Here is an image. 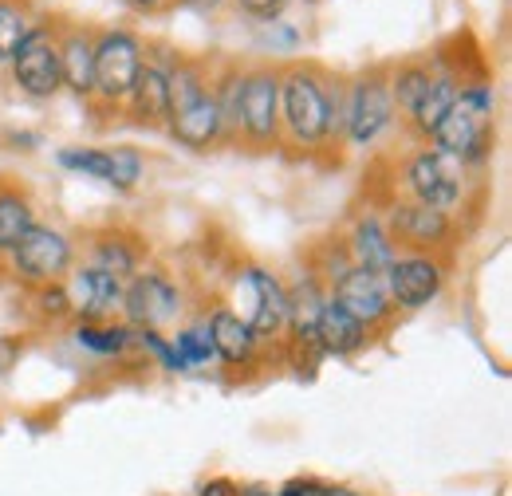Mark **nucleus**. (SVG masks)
<instances>
[{"instance_id": "19", "label": "nucleus", "mask_w": 512, "mask_h": 496, "mask_svg": "<svg viewBox=\"0 0 512 496\" xmlns=\"http://www.w3.org/2000/svg\"><path fill=\"white\" fill-rule=\"evenodd\" d=\"M123 119L142 130H162L170 119V87H166V67L154 48H146V63L130 87V99L123 107Z\"/></svg>"}, {"instance_id": "29", "label": "nucleus", "mask_w": 512, "mask_h": 496, "mask_svg": "<svg viewBox=\"0 0 512 496\" xmlns=\"http://www.w3.org/2000/svg\"><path fill=\"white\" fill-rule=\"evenodd\" d=\"M28 292H32V308H36L40 319H52V323H60V319H75L64 280H60V284H44V288H28Z\"/></svg>"}, {"instance_id": "33", "label": "nucleus", "mask_w": 512, "mask_h": 496, "mask_svg": "<svg viewBox=\"0 0 512 496\" xmlns=\"http://www.w3.org/2000/svg\"><path fill=\"white\" fill-rule=\"evenodd\" d=\"M241 489L233 485V481H225V477H213V481H205L201 489H197V496H237Z\"/></svg>"}, {"instance_id": "14", "label": "nucleus", "mask_w": 512, "mask_h": 496, "mask_svg": "<svg viewBox=\"0 0 512 496\" xmlns=\"http://www.w3.org/2000/svg\"><path fill=\"white\" fill-rule=\"evenodd\" d=\"M430 60H434L430 87L422 91V99H418V103H414V111L406 115V130H410L418 142H430L434 126L446 119V111L453 107V99L461 95V87H465L469 79L485 75V71H465V67H461V60H449L446 48H442V52H434Z\"/></svg>"}, {"instance_id": "18", "label": "nucleus", "mask_w": 512, "mask_h": 496, "mask_svg": "<svg viewBox=\"0 0 512 496\" xmlns=\"http://www.w3.org/2000/svg\"><path fill=\"white\" fill-rule=\"evenodd\" d=\"M67 296H71V311L75 319L83 323H107L115 311L123 308V288L127 280L111 276V272H99L91 264H75L64 280Z\"/></svg>"}, {"instance_id": "11", "label": "nucleus", "mask_w": 512, "mask_h": 496, "mask_svg": "<svg viewBox=\"0 0 512 496\" xmlns=\"http://www.w3.org/2000/svg\"><path fill=\"white\" fill-rule=\"evenodd\" d=\"M383 280L394 311H422L446 292L449 256L446 252H398L394 264L383 272Z\"/></svg>"}, {"instance_id": "30", "label": "nucleus", "mask_w": 512, "mask_h": 496, "mask_svg": "<svg viewBox=\"0 0 512 496\" xmlns=\"http://www.w3.org/2000/svg\"><path fill=\"white\" fill-rule=\"evenodd\" d=\"M241 16H249L256 24H276L288 8H292V0H229Z\"/></svg>"}, {"instance_id": "31", "label": "nucleus", "mask_w": 512, "mask_h": 496, "mask_svg": "<svg viewBox=\"0 0 512 496\" xmlns=\"http://www.w3.org/2000/svg\"><path fill=\"white\" fill-rule=\"evenodd\" d=\"M320 489L323 481H316V477H292L276 496H320Z\"/></svg>"}, {"instance_id": "3", "label": "nucleus", "mask_w": 512, "mask_h": 496, "mask_svg": "<svg viewBox=\"0 0 512 496\" xmlns=\"http://www.w3.org/2000/svg\"><path fill=\"white\" fill-rule=\"evenodd\" d=\"M497 91L489 83V75H477L461 87V95L453 99L446 119L434 126L430 146L446 150L453 158H461L473 170H485L493 142H497Z\"/></svg>"}, {"instance_id": "8", "label": "nucleus", "mask_w": 512, "mask_h": 496, "mask_svg": "<svg viewBox=\"0 0 512 496\" xmlns=\"http://www.w3.org/2000/svg\"><path fill=\"white\" fill-rule=\"evenodd\" d=\"M4 264L24 288L60 284L75 268V241L56 225H36L4 252Z\"/></svg>"}, {"instance_id": "23", "label": "nucleus", "mask_w": 512, "mask_h": 496, "mask_svg": "<svg viewBox=\"0 0 512 496\" xmlns=\"http://www.w3.org/2000/svg\"><path fill=\"white\" fill-rule=\"evenodd\" d=\"M375 331H367L355 315L323 300L320 323H316V347H320V359H347V355H359L363 347H371Z\"/></svg>"}, {"instance_id": "37", "label": "nucleus", "mask_w": 512, "mask_h": 496, "mask_svg": "<svg viewBox=\"0 0 512 496\" xmlns=\"http://www.w3.org/2000/svg\"><path fill=\"white\" fill-rule=\"evenodd\" d=\"M4 272H8V264H4V248H0V276H4Z\"/></svg>"}, {"instance_id": "22", "label": "nucleus", "mask_w": 512, "mask_h": 496, "mask_svg": "<svg viewBox=\"0 0 512 496\" xmlns=\"http://www.w3.org/2000/svg\"><path fill=\"white\" fill-rule=\"evenodd\" d=\"M142 260H146V241L142 237H134L127 229H99L87 241V260L83 264H91L99 272H111L119 280H130L142 268Z\"/></svg>"}, {"instance_id": "21", "label": "nucleus", "mask_w": 512, "mask_h": 496, "mask_svg": "<svg viewBox=\"0 0 512 496\" xmlns=\"http://www.w3.org/2000/svg\"><path fill=\"white\" fill-rule=\"evenodd\" d=\"M343 252L355 268H367V272H386L398 256V248L386 233L383 217L375 209L367 213H355L351 225H347V237H343Z\"/></svg>"}, {"instance_id": "34", "label": "nucleus", "mask_w": 512, "mask_h": 496, "mask_svg": "<svg viewBox=\"0 0 512 496\" xmlns=\"http://www.w3.org/2000/svg\"><path fill=\"white\" fill-rule=\"evenodd\" d=\"M178 4H182V8H193L197 16H217L229 0H178Z\"/></svg>"}, {"instance_id": "7", "label": "nucleus", "mask_w": 512, "mask_h": 496, "mask_svg": "<svg viewBox=\"0 0 512 496\" xmlns=\"http://www.w3.org/2000/svg\"><path fill=\"white\" fill-rule=\"evenodd\" d=\"M233 315L253 331L260 343H280L284 339V323H288V288L280 284V276L264 264H241L233 276Z\"/></svg>"}, {"instance_id": "2", "label": "nucleus", "mask_w": 512, "mask_h": 496, "mask_svg": "<svg viewBox=\"0 0 512 496\" xmlns=\"http://www.w3.org/2000/svg\"><path fill=\"white\" fill-rule=\"evenodd\" d=\"M477 178L481 170L465 166L461 158H453L430 142H418L394 170V189H398L394 197L426 205V209H442L453 217L469 201V189L477 186Z\"/></svg>"}, {"instance_id": "5", "label": "nucleus", "mask_w": 512, "mask_h": 496, "mask_svg": "<svg viewBox=\"0 0 512 496\" xmlns=\"http://www.w3.org/2000/svg\"><path fill=\"white\" fill-rule=\"evenodd\" d=\"M233 146L272 150L280 146V63H249L237 75Z\"/></svg>"}, {"instance_id": "13", "label": "nucleus", "mask_w": 512, "mask_h": 496, "mask_svg": "<svg viewBox=\"0 0 512 496\" xmlns=\"http://www.w3.org/2000/svg\"><path fill=\"white\" fill-rule=\"evenodd\" d=\"M327 300L339 304L347 315H355L367 331H386L398 315L390 304L383 272H367V268H355V264L327 284Z\"/></svg>"}, {"instance_id": "27", "label": "nucleus", "mask_w": 512, "mask_h": 496, "mask_svg": "<svg viewBox=\"0 0 512 496\" xmlns=\"http://www.w3.org/2000/svg\"><path fill=\"white\" fill-rule=\"evenodd\" d=\"M36 4L32 0H0V67L16 56V48L24 44V36L36 24Z\"/></svg>"}, {"instance_id": "10", "label": "nucleus", "mask_w": 512, "mask_h": 496, "mask_svg": "<svg viewBox=\"0 0 512 496\" xmlns=\"http://www.w3.org/2000/svg\"><path fill=\"white\" fill-rule=\"evenodd\" d=\"M123 315L134 331H166L186 315V296L162 268H138L123 288Z\"/></svg>"}, {"instance_id": "36", "label": "nucleus", "mask_w": 512, "mask_h": 496, "mask_svg": "<svg viewBox=\"0 0 512 496\" xmlns=\"http://www.w3.org/2000/svg\"><path fill=\"white\" fill-rule=\"evenodd\" d=\"M237 496H276V493H272V489H264V485H245Z\"/></svg>"}, {"instance_id": "35", "label": "nucleus", "mask_w": 512, "mask_h": 496, "mask_svg": "<svg viewBox=\"0 0 512 496\" xmlns=\"http://www.w3.org/2000/svg\"><path fill=\"white\" fill-rule=\"evenodd\" d=\"M320 496H363L359 489H351V485H323Z\"/></svg>"}, {"instance_id": "28", "label": "nucleus", "mask_w": 512, "mask_h": 496, "mask_svg": "<svg viewBox=\"0 0 512 496\" xmlns=\"http://www.w3.org/2000/svg\"><path fill=\"white\" fill-rule=\"evenodd\" d=\"M170 343H174V351H178V359H182V367H186V371H201V367L217 363V359H213V347H209L205 319H201V323H190V327H182Z\"/></svg>"}, {"instance_id": "24", "label": "nucleus", "mask_w": 512, "mask_h": 496, "mask_svg": "<svg viewBox=\"0 0 512 496\" xmlns=\"http://www.w3.org/2000/svg\"><path fill=\"white\" fill-rule=\"evenodd\" d=\"M36 225H40V217H36V201H32L28 186L20 178H0V248L8 252Z\"/></svg>"}, {"instance_id": "17", "label": "nucleus", "mask_w": 512, "mask_h": 496, "mask_svg": "<svg viewBox=\"0 0 512 496\" xmlns=\"http://www.w3.org/2000/svg\"><path fill=\"white\" fill-rule=\"evenodd\" d=\"M205 331H209L213 359L229 374H253L260 367L268 343H260L253 331L233 315L229 304H217V308L205 315Z\"/></svg>"}, {"instance_id": "25", "label": "nucleus", "mask_w": 512, "mask_h": 496, "mask_svg": "<svg viewBox=\"0 0 512 496\" xmlns=\"http://www.w3.org/2000/svg\"><path fill=\"white\" fill-rule=\"evenodd\" d=\"M71 343L95 359H127L134 351V327L127 323H75L71 327Z\"/></svg>"}, {"instance_id": "26", "label": "nucleus", "mask_w": 512, "mask_h": 496, "mask_svg": "<svg viewBox=\"0 0 512 496\" xmlns=\"http://www.w3.org/2000/svg\"><path fill=\"white\" fill-rule=\"evenodd\" d=\"M430 75H434V60H426V56L390 63V103H394L398 123H406V115L414 111V103L430 87Z\"/></svg>"}, {"instance_id": "1", "label": "nucleus", "mask_w": 512, "mask_h": 496, "mask_svg": "<svg viewBox=\"0 0 512 496\" xmlns=\"http://www.w3.org/2000/svg\"><path fill=\"white\" fill-rule=\"evenodd\" d=\"M343 83L327 63H280V146L296 154L343 150Z\"/></svg>"}, {"instance_id": "4", "label": "nucleus", "mask_w": 512, "mask_h": 496, "mask_svg": "<svg viewBox=\"0 0 512 496\" xmlns=\"http://www.w3.org/2000/svg\"><path fill=\"white\" fill-rule=\"evenodd\" d=\"M146 63V40L130 28H99L95 36V79H91V107L99 119H123L130 87ZM103 123V126H107Z\"/></svg>"}, {"instance_id": "12", "label": "nucleus", "mask_w": 512, "mask_h": 496, "mask_svg": "<svg viewBox=\"0 0 512 496\" xmlns=\"http://www.w3.org/2000/svg\"><path fill=\"white\" fill-rule=\"evenodd\" d=\"M383 225L398 252H449L457 241V221L442 209H426L402 197H390Z\"/></svg>"}, {"instance_id": "6", "label": "nucleus", "mask_w": 512, "mask_h": 496, "mask_svg": "<svg viewBox=\"0 0 512 496\" xmlns=\"http://www.w3.org/2000/svg\"><path fill=\"white\" fill-rule=\"evenodd\" d=\"M390 103V63H371L347 75L343 83V146L371 150L386 130L394 126Z\"/></svg>"}, {"instance_id": "15", "label": "nucleus", "mask_w": 512, "mask_h": 496, "mask_svg": "<svg viewBox=\"0 0 512 496\" xmlns=\"http://www.w3.org/2000/svg\"><path fill=\"white\" fill-rule=\"evenodd\" d=\"M56 158L64 170L99 178L119 193H130L142 182V170H146L142 150H134V146H64Z\"/></svg>"}, {"instance_id": "20", "label": "nucleus", "mask_w": 512, "mask_h": 496, "mask_svg": "<svg viewBox=\"0 0 512 496\" xmlns=\"http://www.w3.org/2000/svg\"><path fill=\"white\" fill-rule=\"evenodd\" d=\"M56 36H60V63H64V91L75 99H91V79H95V24L83 20H60L56 16Z\"/></svg>"}, {"instance_id": "9", "label": "nucleus", "mask_w": 512, "mask_h": 496, "mask_svg": "<svg viewBox=\"0 0 512 496\" xmlns=\"http://www.w3.org/2000/svg\"><path fill=\"white\" fill-rule=\"evenodd\" d=\"M16 91L28 99H56L64 91V63H60V36H56V16H36L32 32L8 60Z\"/></svg>"}, {"instance_id": "16", "label": "nucleus", "mask_w": 512, "mask_h": 496, "mask_svg": "<svg viewBox=\"0 0 512 496\" xmlns=\"http://www.w3.org/2000/svg\"><path fill=\"white\" fill-rule=\"evenodd\" d=\"M213 75H217V71H213ZM166 134H170L178 146L193 150V154H209V150L233 146L225 115H221V103H217V87H209L205 95H197L182 111H174V115L166 119Z\"/></svg>"}, {"instance_id": "32", "label": "nucleus", "mask_w": 512, "mask_h": 496, "mask_svg": "<svg viewBox=\"0 0 512 496\" xmlns=\"http://www.w3.org/2000/svg\"><path fill=\"white\" fill-rule=\"evenodd\" d=\"M130 12H138V16H162V12H170L178 0H123Z\"/></svg>"}]
</instances>
